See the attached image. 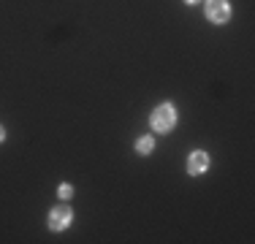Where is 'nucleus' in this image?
Masks as SVG:
<instances>
[{"label": "nucleus", "instance_id": "obj_1", "mask_svg": "<svg viewBox=\"0 0 255 244\" xmlns=\"http://www.w3.org/2000/svg\"><path fill=\"white\" fill-rule=\"evenodd\" d=\"M174 125H177V112H174L171 103H163V106H157L155 114H152V127H155V130L168 133Z\"/></svg>", "mask_w": 255, "mask_h": 244}, {"label": "nucleus", "instance_id": "obj_2", "mask_svg": "<svg viewBox=\"0 0 255 244\" xmlns=\"http://www.w3.org/2000/svg\"><path fill=\"white\" fill-rule=\"evenodd\" d=\"M206 16H209V22H217V24L228 22V16H231L228 3L226 0H206Z\"/></svg>", "mask_w": 255, "mask_h": 244}, {"label": "nucleus", "instance_id": "obj_3", "mask_svg": "<svg viewBox=\"0 0 255 244\" xmlns=\"http://www.w3.org/2000/svg\"><path fill=\"white\" fill-rule=\"evenodd\" d=\"M71 209L68 206H57V209H52L49 212V228L52 231H63V228H68L71 225Z\"/></svg>", "mask_w": 255, "mask_h": 244}, {"label": "nucleus", "instance_id": "obj_4", "mask_svg": "<svg viewBox=\"0 0 255 244\" xmlns=\"http://www.w3.org/2000/svg\"><path fill=\"white\" fill-rule=\"evenodd\" d=\"M206 166H209V157H206V152H193L190 160H187V171H190L193 176H196V174H204Z\"/></svg>", "mask_w": 255, "mask_h": 244}, {"label": "nucleus", "instance_id": "obj_5", "mask_svg": "<svg viewBox=\"0 0 255 244\" xmlns=\"http://www.w3.org/2000/svg\"><path fill=\"white\" fill-rule=\"evenodd\" d=\"M152 138H149V136H144V138H138V144H136V149L138 152H141V155H149V152H152Z\"/></svg>", "mask_w": 255, "mask_h": 244}, {"label": "nucleus", "instance_id": "obj_6", "mask_svg": "<svg viewBox=\"0 0 255 244\" xmlns=\"http://www.w3.org/2000/svg\"><path fill=\"white\" fill-rule=\"evenodd\" d=\"M71 193H74L71 185H60V198H71Z\"/></svg>", "mask_w": 255, "mask_h": 244}, {"label": "nucleus", "instance_id": "obj_7", "mask_svg": "<svg viewBox=\"0 0 255 244\" xmlns=\"http://www.w3.org/2000/svg\"><path fill=\"white\" fill-rule=\"evenodd\" d=\"M3 138H5V130H3V127H0V141H3Z\"/></svg>", "mask_w": 255, "mask_h": 244}, {"label": "nucleus", "instance_id": "obj_8", "mask_svg": "<svg viewBox=\"0 0 255 244\" xmlns=\"http://www.w3.org/2000/svg\"><path fill=\"white\" fill-rule=\"evenodd\" d=\"M185 3H198V0H185Z\"/></svg>", "mask_w": 255, "mask_h": 244}]
</instances>
